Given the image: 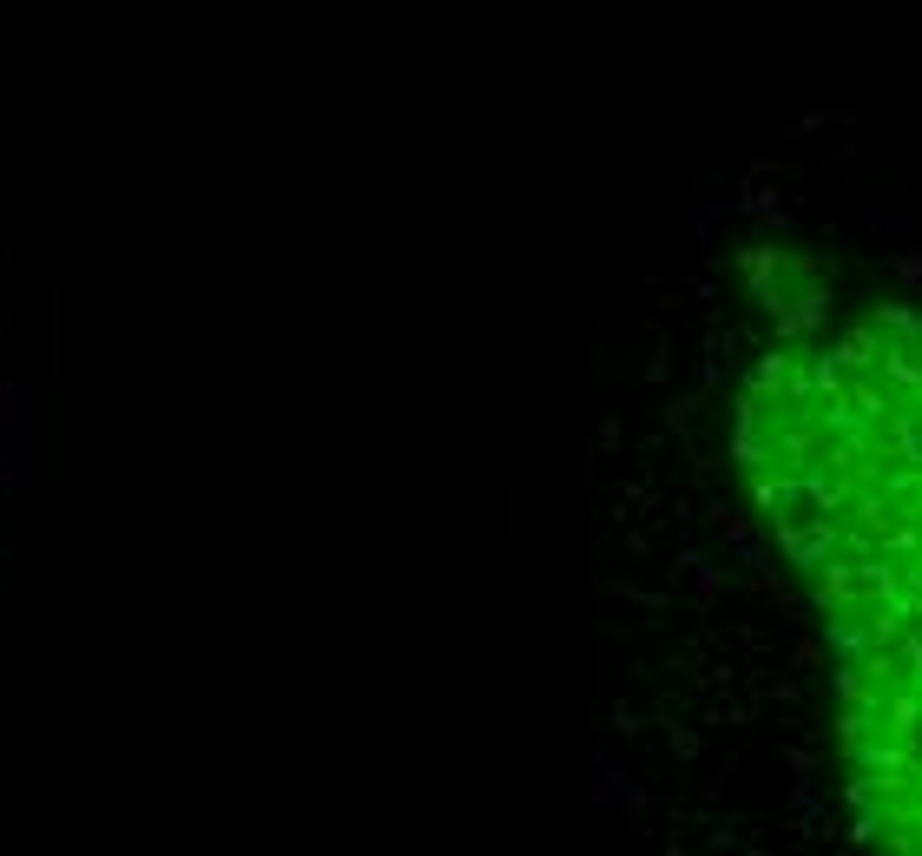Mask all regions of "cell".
Wrapping results in <instances>:
<instances>
[{
	"mask_svg": "<svg viewBox=\"0 0 922 856\" xmlns=\"http://www.w3.org/2000/svg\"><path fill=\"white\" fill-rule=\"evenodd\" d=\"M0 481L27 488L33 481V382H7L0 389Z\"/></svg>",
	"mask_w": 922,
	"mask_h": 856,
	"instance_id": "6da1fadb",
	"label": "cell"
},
{
	"mask_svg": "<svg viewBox=\"0 0 922 856\" xmlns=\"http://www.w3.org/2000/svg\"><path fill=\"white\" fill-rule=\"evenodd\" d=\"M33 376H66V284H33Z\"/></svg>",
	"mask_w": 922,
	"mask_h": 856,
	"instance_id": "7a4b0ae2",
	"label": "cell"
},
{
	"mask_svg": "<svg viewBox=\"0 0 922 856\" xmlns=\"http://www.w3.org/2000/svg\"><path fill=\"white\" fill-rule=\"evenodd\" d=\"M0 567H7V540H0Z\"/></svg>",
	"mask_w": 922,
	"mask_h": 856,
	"instance_id": "3957f363",
	"label": "cell"
}]
</instances>
